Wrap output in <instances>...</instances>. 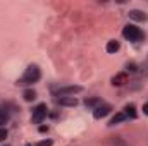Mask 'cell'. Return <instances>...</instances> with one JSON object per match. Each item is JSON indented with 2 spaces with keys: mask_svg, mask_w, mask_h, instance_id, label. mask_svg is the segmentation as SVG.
<instances>
[{
  "mask_svg": "<svg viewBox=\"0 0 148 146\" xmlns=\"http://www.w3.org/2000/svg\"><path fill=\"white\" fill-rule=\"evenodd\" d=\"M40 77H41V71H40V67H38L36 64H31V65H28L26 67V71L23 74V77L21 79H17V86H28V84H35L40 81Z\"/></svg>",
  "mask_w": 148,
  "mask_h": 146,
  "instance_id": "6da1fadb",
  "label": "cell"
},
{
  "mask_svg": "<svg viewBox=\"0 0 148 146\" xmlns=\"http://www.w3.org/2000/svg\"><path fill=\"white\" fill-rule=\"evenodd\" d=\"M122 36L126 38V40H129V41H133V43H138V41H141L145 35H143V31L138 28V26H134V24H126L124 26V29H122Z\"/></svg>",
  "mask_w": 148,
  "mask_h": 146,
  "instance_id": "7a4b0ae2",
  "label": "cell"
},
{
  "mask_svg": "<svg viewBox=\"0 0 148 146\" xmlns=\"http://www.w3.org/2000/svg\"><path fill=\"white\" fill-rule=\"evenodd\" d=\"M83 91V86H62L55 91V98L59 96H74Z\"/></svg>",
  "mask_w": 148,
  "mask_h": 146,
  "instance_id": "3957f363",
  "label": "cell"
},
{
  "mask_svg": "<svg viewBox=\"0 0 148 146\" xmlns=\"http://www.w3.org/2000/svg\"><path fill=\"white\" fill-rule=\"evenodd\" d=\"M47 105L45 103H40L36 108L33 110V113H31V122L33 124H41L43 122V119L47 117Z\"/></svg>",
  "mask_w": 148,
  "mask_h": 146,
  "instance_id": "277c9868",
  "label": "cell"
},
{
  "mask_svg": "<svg viewBox=\"0 0 148 146\" xmlns=\"http://www.w3.org/2000/svg\"><path fill=\"white\" fill-rule=\"evenodd\" d=\"M110 112H112V107H110V105H107V103H102L100 107H97V108L93 110V117H95L97 120H100V119L107 117Z\"/></svg>",
  "mask_w": 148,
  "mask_h": 146,
  "instance_id": "5b68a950",
  "label": "cell"
},
{
  "mask_svg": "<svg viewBox=\"0 0 148 146\" xmlns=\"http://www.w3.org/2000/svg\"><path fill=\"white\" fill-rule=\"evenodd\" d=\"M55 103L60 107H76L77 98L76 96H59V98H55Z\"/></svg>",
  "mask_w": 148,
  "mask_h": 146,
  "instance_id": "8992f818",
  "label": "cell"
},
{
  "mask_svg": "<svg viewBox=\"0 0 148 146\" xmlns=\"http://www.w3.org/2000/svg\"><path fill=\"white\" fill-rule=\"evenodd\" d=\"M129 19H133V21H138V23H145L148 21V16L147 12H143V10H140V9H133V10H129Z\"/></svg>",
  "mask_w": 148,
  "mask_h": 146,
  "instance_id": "52a82bcc",
  "label": "cell"
},
{
  "mask_svg": "<svg viewBox=\"0 0 148 146\" xmlns=\"http://www.w3.org/2000/svg\"><path fill=\"white\" fill-rule=\"evenodd\" d=\"M110 83H112V86H124V84L127 83V74L126 72L115 74V76L110 79Z\"/></svg>",
  "mask_w": 148,
  "mask_h": 146,
  "instance_id": "ba28073f",
  "label": "cell"
},
{
  "mask_svg": "<svg viewBox=\"0 0 148 146\" xmlns=\"http://www.w3.org/2000/svg\"><path fill=\"white\" fill-rule=\"evenodd\" d=\"M84 105L88 107V108H97V107H100L102 105V100H100V96H90V98H86L84 100Z\"/></svg>",
  "mask_w": 148,
  "mask_h": 146,
  "instance_id": "9c48e42d",
  "label": "cell"
},
{
  "mask_svg": "<svg viewBox=\"0 0 148 146\" xmlns=\"http://www.w3.org/2000/svg\"><path fill=\"white\" fill-rule=\"evenodd\" d=\"M126 119H127V117L124 115V112H117V113H115V115H114V117L110 119V122H109V126H110V127H112V126H117V124H121V122H124Z\"/></svg>",
  "mask_w": 148,
  "mask_h": 146,
  "instance_id": "30bf717a",
  "label": "cell"
},
{
  "mask_svg": "<svg viewBox=\"0 0 148 146\" xmlns=\"http://www.w3.org/2000/svg\"><path fill=\"white\" fill-rule=\"evenodd\" d=\"M119 48H121V43H119L117 40H110V41L107 43V52H109V53H115V52H119Z\"/></svg>",
  "mask_w": 148,
  "mask_h": 146,
  "instance_id": "8fae6325",
  "label": "cell"
},
{
  "mask_svg": "<svg viewBox=\"0 0 148 146\" xmlns=\"http://www.w3.org/2000/svg\"><path fill=\"white\" fill-rule=\"evenodd\" d=\"M36 91L35 89H26L24 93H23V98H24V102H35L36 100Z\"/></svg>",
  "mask_w": 148,
  "mask_h": 146,
  "instance_id": "7c38bea8",
  "label": "cell"
},
{
  "mask_svg": "<svg viewBox=\"0 0 148 146\" xmlns=\"http://www.w3.org/2000/svg\"><path fill=\"white\" fill-rule=\"evenodd\" d=\"M124 115H126V117H129V119H136V117H138V113H136L134 105H126V108H124Z\"/></svg>",
  "mask_w": 148,
  "mask_h": 146,
  "instance_id": "4fadbf2b",
  "label": "cell"
},
{
  "mask_svg": "<svg viewBox=\"0 0 148 146\" xmlns=\"http://www.w3.org/2000/svg\"><path fill=\"white\" fill-rule=\"evenodd\" d=\"M9 120H10V115H9L7 112H0V127H2V126H5Z\"/></svg>",
  "mask_w": 148,
  "mask_h": 146,
  "instance_id": "5bb4252c",
  "label": "cell"
},
{
  "mask_svg": "<svg viewBox=\"0 0 148 146\" xmlns=\"http://www.w3.org/2000/svg\"><path fill=\"white\" fill-rule=\"evenodd\" d=\"M53 145V141L52 139H41V141H38L36 146H52Z\"/></svg>",
  "mask_w": 148,
  "mask_h": 146,
  "instance_id": "9a60e30c",
  "label": "cell"
},
{
  "mask_svg": "<svg viewBox=\"0 0 148 146\" xmlns=\"http://www.w3.org/2000/svg\"><path fill=\"white\" fill-rule=\"evenodd\" d=\"M5 138H7V129L5 127H0V143L5 141Z\"/></svg>",
  "mask_w": 148,
  "mask_h": 146,
  "instance_id": "2e32d148",
  "label": "cell"
},
{
  "mask_svg": "<svg viewBox=\"0 0 148 146\" xmlns=\"http://www.w3.org/2000/svg\"><path fill=\"white\" fill-rule=\"evenodd\" d=\"M126 69H127L129 72H136V71H138V69H136V64H133V62H129V64L126 65Z\"/></svg>",
  "mask_w": 148,
  "mask_h": 146,
  "instance_id": "e0dca14e",
  "label": "cell"
},
{
  "mask_svg": "<svg viewBox=\"0 0 148 146\" xmlns=\"http://www.w3.org/2000/svg\"><path fill=\"white\" fill-rule=\"evenodd\" d=\"M143 113H145V115H148V103H145V105H143Z\"/></svg>",
  "mask_w": 148,
  "mask_h": 146,
  "instance_id": "ac0fdd59",
  "label": "cell"
},
{
  "mask_svg": "<svg viewBox=\"0 0 148 146\" xmlns=\"http://www.w3.org/2000/svg\"><path fill=\"white\" fill-rule=\"evenodd\" d=\"M48 131V127H45V126H40V132H47Z\"/></svg>",
  "mask_w": 148,
  "mask_h": 146,
  "instance_id": "d6986e66",
  "label": "cell"
},
{
  "mask_svg": "<svg viewBox=\"0 0 148 146\" xmlns=\"http://www.w3.org/2000/svg\"><path fill=\"white\" fill-rule=\"evenodd\" d=\"M26 146H33V145H29V143H28V145H26Z\"/></svg>",
  "mask_w": 148,
  "mask_h": 146,
  "instance_id": "ffe728a7",
  "label": "cell"
},
{
  "mask_svg": "<svg viewBox=\"0 0 148 146\" xmlns=\"http://www.w3.org/2000/svg\"><path fill=\"white\" fill-rule=\"evenodd\" d=\"M3 146H10V145H3Z\"/></svg>",
  "mask_w": 148,
  "mask_h": 146,
  "instance_id": "44dd1931",
  "label": "cell"
}]
</instances>
